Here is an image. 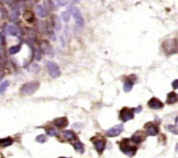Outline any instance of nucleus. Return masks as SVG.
<instances>
[{
    "label": "nucleus",
    "instance_id": "obj_7",
    "mask_svg": "<svg viewBox=\"0 0 178 158\" xmlns=\"http://www.w3.org/2000/svg\"><path fill=\"white\" fill-rule=\"evenodd\" d=\"M123 130H124V126L117 125V126H114L113 127H111V129H109L106 131V134L110 137H115V136L120 135L123 132Z\"/></svg>",
    "mask_w": 178,
    "mask_h": 158
},
{
    "label": "nucleus",
    "instance_id": "obj_20",
    "mask_svg": "<svg viewBox=\"0 0 178 158\" xmlns=\"http://www.w3.org/2000/svg\"><path fill=\"white\" fill-rule=\"evenodd\" d=\"M133 87V82L130 80H126L124 82V90L125 92H129Z\"/></svg>",
    "mask_w": 178,
    "mask_h": 158
},
{
    "label": "nucleus",
    "instance_id": "obj_16",
    "mask_svg": "<svg viewBox=\"0 0 178 158\" xmlns=\"http://www.w3.org/2000/svg\"><path fill=\"white\" fill-rule=\"evenodd\" d=\"M7 33L10 35H15V36H16L17 35H18V30H17V28L15 26V25H8L7 26Z\"/></svg>",
    "mask_w": 178,
    "mask_h": 158
},
{
    "label": "nucleus",
    "instance_id": "obj_4",
    "mask_svg": "<svg viewBox=\"0 0 178 158\" xmlns=\"http://www.w3.org/2000/svg\"><path fill=\"white\" fill-rule=\"evenodd\" d=\"M128 140L126 139V140H124L123 141V143L121 144L120 146V149L125 154H127V155H129V156H132L135 154V153H136V150L137 149L135 148V147H132V146L130 145H128Z\"/></svg>",
    "mask_w": 178,
    "mask_h": 158
},
{
    "label": "nucleus",
    "instance_id": "obj_17",
    "mask_svg": "<svg viewBox=\"0 0 178 158\" xmlns=\"http://www.w3.org/2000/svg\"><path fill=\"white\" fill-rule=\"evenodd\" d=\"M13 143H14V140H13V138H11V137H6L0 140V145H1L2 147H9V146H11Z\"/></svg>",
    "mask_w": 178,
    "mask_h": 158
},
{
    "label": "nucleus",
    "instance_id": "obj_5",
    "mask_svg": "<svg viewBox=\"0 0 178 158\" xmlns=\"http://www.w3.org/2000/svg\"><path fill=\"white\" fill-rule=\"evenodd\" d=\"M120 118L124 123L133 119L134 118V110L131 108H127V107L123 108L120 112Z\"/></svg>",
    "mask_w": 178,
    "mask_h": 158
},
{
    "label": "nucleus",
    "instance_id": "obj_1",
    "mask_svg": "<svg viewBox=\"0 0 178 158\" xmlns=\"http://www.w3.org/2000/svg\"><path fill=\"white\" fill-rule=\"evenodd\" d=\"M39 87V82H28L23 84L20 88V94L21 95H32L34 94L36 90Z\"/></svg>",
    "mask_w": 178,
    "mask_h": 158
},
{
    "label": "nucleus",
    "instance_id": "obj_26",
    "mask_svg": "<svg viewBox=\"0 0 178 158\" xmlns=\"http://www.w3.org/2000/svg\"><path fill=\"white\" fill-rule=\"evenodd\" d=\"M168 129H169L170 132H173V134H178V129H177L176 126H173V125L168 126Z\"/></svg>",
    "mask_w": 178,
    "mask_h": 158
},
{
    "label": "nucleus",
    "instance_id": "obj_11",
    "mask_svg": "<svg viewBox=\"0 0 178 158\" xmlns=\"http://www.w3.org/2000/svg\"><path fill=\"white\" fill-rule=\"evenodd\" d=\"M54 124L56 126L59 127V129H62V127H65L67 125H68V120H67L65 117H60V118H58L55 120Z\"/></svg>",
    "mask_w": 178,
    "mask_h": 158
},
{
    "label": "nucleus",
    "instance_id": "obj_6",
    "mask_svg": "<svg viewBox=\"0 0 178 158\" xmlns=\"http://www.w3.org/2000/svg\"><path fill=\"white\" fill-rule=\"evenodd\" d=\"M47 68H48V72H49V74L51 75V77L58 78V77L60 76V70L59 68V66L55 62H47Z\"/></svg>",
    "mask_w": 178,
    "mask_h": 158
},
{
    "label": "nucleus",
    "instance_id": "obj_12",
    "mask_svg": "<svg viewBox=\"0 0 178 158\" xmlns=\"http://www.w3.org/2000/svg\"><path fill=\"white\" fill-rule=\"evenodd\" d=\"M178 101V96L175 92H170L169 93L168 95V98H167V103L169 105H173V104H175V103Z\"/></svg>",
    "mask_w": 178,
    "mask_h": 158
},
{
    "label": "nucleus",
    "instance_id": "obj_24",
    "mask_svg": "<svg viewBox=\"0 0 178 158\" xmlns=\"http://www.w3.org/2000/svg\"><path fill=\"white\" fill-rule=\"evenodd\" d=\"M70 12H64V13H62V15H61V17H62L63 21L65 22H68L69 19H70Z\"/></svg>",
    "mask_w": 178,
    "mask_h": 158
},
{
    "label": "nucleus",
    "instance_id": "obj_31",
    "mask_svg": "<svg viewBox=\"0 0 178 158\" xmlns=\"http://www.w3.org/2000/svg\"><path fill=\"white\" fill-rule=\"evenodd\" d=\"M175 123H176V126H178V116H177L176 119H175Z\"/></svg>",
    "mask_w": 178,
    "mask_h": 158
},
{
    "label": "nucleus",
    "instance_id": "obj_15",
    "mask_svg": "<svg viewBox=\"0 0 178 158\" xmlns=\"http://www.w3.org/2000/svg\"><path fill=\"white\" fill-rule=\"evenodd\" d=\"M144 136L141 134V133H139V132H137V133H135V134H133L132 135V137H131V141L133 142V143H135V144H139V143H141L143 140H144Z\"/></svg>",
    "mask_w": 178,
    "mask_h": 158
},
{
    "label": "nucleus",
    "instance_id": "obj_19",
    "mask_svg": "<svg viewBox=\"0 0 178 158\" xmlns=\"http://www.w3.org/2000/svg\"><path fill=\"white\" fill-rule=\"evenodd\" d=\"M73 146H74V149L78 151L79 153H83V151H84V146L82 145V143H81L79 141H77L75 143H73Z\"/></svg>",
    "mask_w": 178,
    "mask_h": 158
},
{
    "label": "nucleus",
    "instance_id": "obj_21",
    "mask_svg": "<svg viewBox=\"0 0 178 158\" xmlns=\"http://www.w3.org/2000/svg\"><path fill=\"white\" fill-rule=\"evenodd\" d=\"M19 51H20V45H15V46H13L10 48L9 53L11 55H15V54H17Z\"/></svg>",
    "mask_w": 178,
    "mask_h": 158
},
{
    "label": "nucleus",
    "instance_id": "obj_18",
    "mask_svg": "<svg viewBox=\"0 0 178 158\" xmlns=\"http://www.w3.org/2000/svg\"><path fill=\"white\" fill-rule=\"evenodd\" d=\"M63 135L67 140H75V139L77 138L76 134L72 130H64Z\"/></svg>",
    "mask_w": 178,
    "mask_h": 158
},
{
    "label": "nucleus",
    "instance_id": "obj_29",
    "mask_svg": "<svg viewBox=\"0 0 178 158\" xmlns=\"http://www.w3.org/2000/svg\"><path fill=\"white\" fill-rule=\"evenodd\" d=\"M142 111V106H139L137 109H136V112H141Z\"/></svg>",
    "mask_w": 178,
    "mask_h": 158
},
{
    "label": "nucleus",
    "instance_id": "obj_28",
    "mask_svg": "<svg viewBox=\"0 0 178 158\" xmlns=\"http://www.w3.org/2000/svg\"><path fill=\"white\" fill-rule=\"evenodd\" d=\"M171 84H173V87L174 89H178V80H174Z\"/></svg>",
    "mask_w": 178,
    "mask_h": 158
},
{
    "label": "nucleus",
    "instance_id": "obj_25",
    "mask_svg": "<svg viewBox=\"0 0 178 158\" xmlns=\"http://www.w3.org/2000/svg\"><path fill=\"white\" fill-rule=\"evenodd\" d=\"M8 86H9V82H8V81H6V82H2V83H1V87H0V92H1V93H4V92H5V90H6V88H7Z\"/></svg>",
    "mask_w": 178,
    "mask_h": 158
},
{
    "label": "nucleus",
    "instance_id": "obj_14",
    "mask_svg": "<svg viewBox=\"0 0 178 158\" xmlns=\"http://www.w3.org/2000/svg\"><path fill=\"white\" fill-rule=\"evenodd\" d=\"M35 11H36V14L39 17H45L47 15V11L45 10V8L43 6H40V5H38L35 8Z\"/></svg>",
    "mask_w": 178,
    "mask_h": 158
},
{
    "label": "nucleus",
    "instance_id": "obj_30",
    "mask_svg": "<svg viewBox=\"0 0 178 158\" xmlns=\"http://www.w3.org/2000/svg\"><path fill=\"white\" fill-rule=\"evenodd\" d=\"M57 2H59V5H65V2L60 1V0H57Z\"/></svg>",
    "mask_w": 178,
    "mask_h": 158
},
{
    "label": "nucleus",
    "instance_id": "obj_9",
    "mask_svg": "<svg viewBox=\"0 0 178 158\" xmlns=\"http://www.w3.org/2000/svg\"><path fill=\"white\" fill-rule=\"evenodd\" d=\"M146 134L149 136H155L158 134L159 129L157 126L153 124H149V125H146Z\"/></svg>",
    "mask_w": 178,
    "mask_h": 158
},
{
    "label": "nucleus",
    "instance_id": "obj_13",
    "mask_svg": "<svg viewBox=\"0 0 178 158\" xmlns=\"http://www.w3.org/2000/svg\"><path fill=\"white\" fill-rule=\"evenodd\" d=\"M41 48L43 49V51L47 54V55H50V56H53V49L51 45L48 43L46 41H43L41 44Z\"/></svg>",
    "mask_w": 178,
    "mask_h": 158
},
{
    "label": "nucleus",
    "instance_id": "obj_2",
    "mask_svg": "<svg viewBox=\"0 0 178 158\" xmlns=\"http://www.w3.org/2000/svg\"><path fill=\"white\" fill-rule=\"evenodd\" d=\"M165 52L169 55H173L178 52V41L176 39H169L163 43Z\"/></svg>",
    "mask_w": 178,
    "mask_h": 158
},
{
    "label": "nucleus",
    "instance_id": "obj_33",
    "mask_svg": "<svg viewBox=\"0 0 178 158\" xmlns=\"http://www.w3.org/2000/svg\"><path fill=\"white\" fill-rule=\"evenodd\" d=\"M59 158H66V157H59Z\"/></svg>",
    "mask_w": 178,
    "mask_h": 158
},
{
    "label": "nucleus",
    "instance_id": "obj_3",
    "mask_svg": "<svg viewBox=\"0 0 178 158\" xmlns=\"http://www.w3.org/2000/svg\"><path fill=\"white\" fill-rule=\"evenodd\" d=\"M69 12L70 14L73 15L74 17V19L76 20V24H77V27L78 28H82L84 24V20H83V17L81 14V12L79 11L78 8H76L75 6H71L69 8Z\"/></svg>",
    "mask_w": 178,
    "mask_h": 158
},
{
    "label": "nucleus",
    "instance_id": "obj_23",
    "mask_svg": "<svg viewBox=\"0 0 178 158\" xmlns=\"http://www.w3.org/2000/svg\"><path fill=\"white\" fill-rule=\"evenodd\" d=\"M46 132L49 136H58V131L55 129H47Z\"/></svg>",
    "mask_w": 178,
    "mask_h": 158
},
{
    "label": "nucleus",
    "instance_id": "obj_10",
    "mask_svg": "<svg viewBox=\"0 0 178 158\" xmlns=\"http://www.w3.org/2000/svg\"><path fill=\"white\" fill-rule=\"evenodd\" d=\"M94 147L96 149V150L100 154L102 153L106 149V141L104 140H95L94 141Z\"/></svg>",
    "mask_w": 178,
    "mask_h": 158
},
{
    "label": "nucleus",
    "instance_id": "obj_32",
    "mask_svg": "<svg viewBox=\"0 0 178 158\" xmlns=\"http://www.w3.org/2000/svg\"><path fill=\"white\" fill-rule=\"evenodd\" d=\"M73 1H79V0H73Z\"/></svg>",
    "mask_w": 178,
    "mask_h": 158
},
{
    "label": "nucleus",
    "instance_id": "obj_27",
    "mask_svg": "<svg viewBox=\"0 0 178 158\" xmlns=\"http://www.w3.org/2000/svg\"><path fill=\"white\" fill-rule=\"evenodd\" d=\"M36 142H39V143H44V142H46V137H45V135H43V134H41V135H39L38 137H36Z\"/></svg>",
    "mask_w": 178,
    "mask_h": 158
},
{
    "label": "nucleus",
    "instance_id": "obj_22",
    "mask_svg": "<svg viewBox=\"0 0 178 158\" xmlns=\"http://www.w3.org/2000/svg\"><path fill=\"white\" fill-rule=\"evenodd\" d=\"M24 18H25L28 22H32L34 20V15L31 13V12H27V13H25V15H24Z\"/></svg>",
    "mask_w": 178,
    "mask_h": 158
},
{
    "label": "nucleus",
    "instance_id": "obj_8",
    "mask_svg": "<svg viewBox=\"0 0 178 158\" xmlns=\"http://www.w3.org/2000/svg\"><path fill=\"white\" fill-rule=\"evenodd\" d=\"M148 106L152 109H160L164 107V104L157 98H151L148 103Z\"/></svg>",
    "mask_w": 178,
    "mask_h": 158
}]
</instances>
